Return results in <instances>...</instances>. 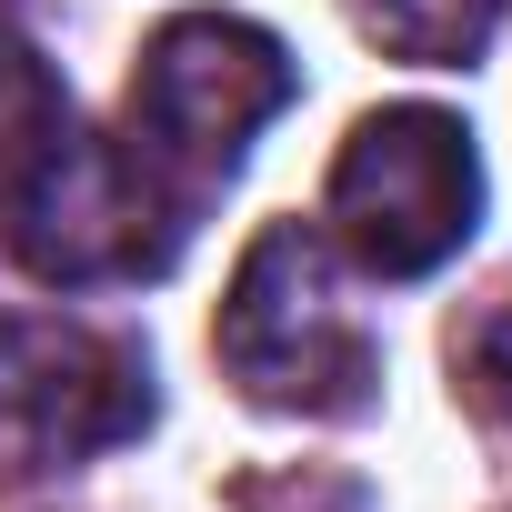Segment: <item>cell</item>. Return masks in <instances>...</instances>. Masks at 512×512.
<instances>
[{"label": "cell", "mask_w": 512, "mask_h": 512, "mask_svg": "<svg viewBox=\"0 0 512 512\" xmlns=\"http://www.w3.org/2000/svg\"><path fill=\"white\" fill-rule=\"evenodd\" d=\"M211 352L262 412H302V422H352L382 392V342L332 272V241L302 221H272L241 251Z\"/></svg>", "instance_id": "6da1fadb"}, {"label": "cell", "mask_w": 512, "mask_h": 512, "mask_svg": "<svg viewBox=\"0 0 512 512\" xmlns=\"http://www.w3.org/2000/svg\"><path fill=\"white\" fill-rule=\"evenodd\" d=\"M292 101V51L241 21V11H181L141 41L131 101H121V141L131 161L201 221V201L241 171V151L262 141V121Z\"/></svg>", "instance_id": "7a4b0ae2"}, {"label": "cell", "mask_w": 512, "mask_h": 512, "mask_svg": "<svg viewBox=\"0 0 512 512\" xmlns=\"http://www.w3.org/2000/svg\"><path fill=\"white\" fill-rule=\"evenodd\" d=\"M322 221H332V241L372 282L442 272L452 251L482 231V161H472L462 111H432V101L362 111L352 141H342V161H332Z\"/></svg>", "instance_id": "3957f363"}, {"label": "cell", "mask_w": 512, "mask_h": 512, "mask_svg": "<svg viewBox=\"0 0 512 512\" xmlns=\"http://www.w3.org/2000/svg\"><path fill=\"white\" fill-rule=\"evenodd\" d=\"M0 221H11L21 272L51 282V292L151 282L191 241V211L131 161V141L121 131H81V121H61V141L31 161V181L0 201Z\"/></svg>", "instance_id": "277c9868"}, {"label": "cell", "mask_w": 512, "mask_h": 512, "mask_svg": "<svg viewBox=\"0 0 512 512\" xmlns=\"http://www.w3.org/2000/svg\"><path fill=\"white\" fill-rule=\"evenodd\" d=\"M151 432V352L101 322H0V482H51Z\"/></svg>", "instance_id": "5b68a950"}, {"label": "cell", "mask_w": 512, "mask_h": 512, "mask_svg": "<svg viewBox=\"0 0 512 512\" xmlns=\"http://www.w3.org/2000/svg\"><path fill=\"white\" fill-rule=\"evenodd\" d=\"M512 0H362V31L422 71H462L492 31H502Z\"/></svg>", "instance_id": "8992f818"}, {"label": "cell", "mask_w": 512, "mask_h": 512, "mask_svg": "<svg viewBox=\"0 0 512 512\" xmlns=\"http://www.w3.org/2000/svg\"><path fill=\"white\" fill-rule=\"evenodd\" d=\"M61 121H71V101H61L51 61H41L31 41H11V31H0V201L31 181V161L61 141Z\"/></svg>", "instance_id": "52a82bcc"}]
</instances>
